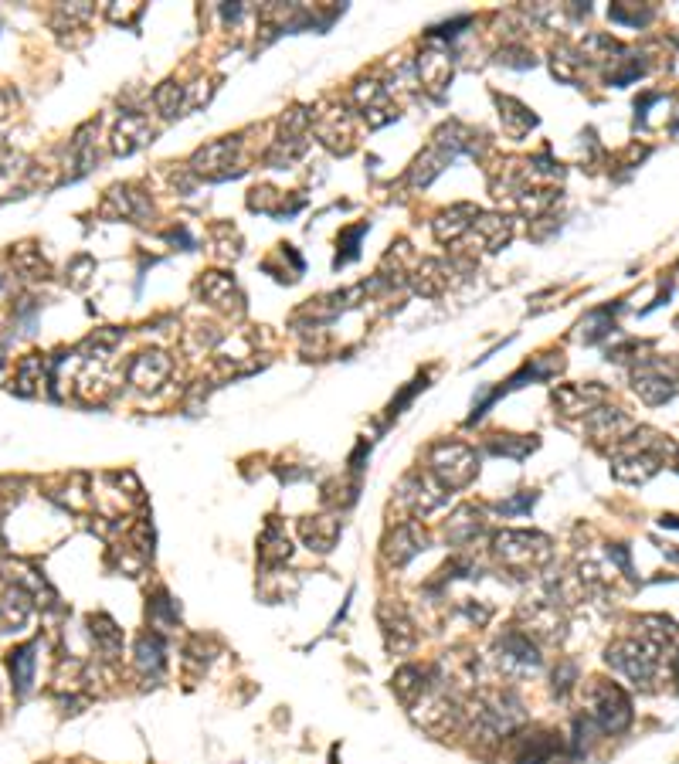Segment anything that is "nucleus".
Wrapping results in <instances>:
<instances>
[{
    "mask_svg": "<svg viewBox=\"0 0 679 764\" xmlns=\"http://www.w3.org/2000/svg\"><path fill=\"white\" fill-rule=\"evenodd\" d=\"M669 452H673V445H669L663 435L642 428V432L622 439V445H618V452L612 459V472H615V479H622V483H646L649 476L659 472V466H663V459Z\"/></svg>",
    "mask_w": 679,
    "mask_h": 764,
    "instance_id": "f257e3e1",
    "label": "nucleus"
},
{
    "mask_svg": "<svg viewBox=\"0 0 679 764\" xmlns=\"http://www.w3.org/2000/svg\"><path fill=\"white\" fill-rule=\"evenodd\" d=\"M523 724V707L513 693H483L472 707V731L483 741L510 737Z\"/></svg>",
    "mask_w": 679,
    "mask_h": 764,
    "instance_id": "f03ea898",
    "label": "nucleus"
},
{
    "mask_svg": "<svg viewBox=\"0 0 679 764\" xmlns=\"http://www.w3.org/2000/svg\"><path fill=\"white\" fill-rule=\"evenodd\" d=\"M496 557L506 571L530 574L550 557V540L544 534H530V530H503L496 537Z\"/></svg>",
    "mask_w": 679,
    "mask_h": 764,
    "instance_id": "7ed1b4c3",
    "label": "nucleus"
},
{
    "mask_svg": "<svg viewBox=\"0 0 679 764\" xmlns=\"http://www.w3.org/2000/svg\"><path fill=\"white\" fill-rule=\"evenodd\" d=\"M659 652L652 642H646L642 635H635V639H618L615 646H608V666L618 669L622 676H629L632 683H642L649 686L652 680H656L659 673Z\"/></svg>",
    "mask_w": 679,
    "mask_h": 764,
    "instance_id": "20e7f679",
    "label": "nucleus"
},
{
    "mask_svg": "<svg viewBox=\"0 0 679 764\" xmlns=\"http://www.w3.org/2000/svg\"><path fill=\"white\" fill-rule=\"evenodd\" d=\"M588 720L605 734H622L632 724V700L622 686L598 680L588 693Z\"/></svg>",
    "mask_w": 679,
    "mask_h": 764,
    "instance_id": "39448f33",
    "label": "nucleus"
},
{
    "mask_svg": "<svg viewBox=\"0 0 679 764\" xmlns=\"http://www.w3.org/2000/svg\"><path fill=\"white\" fill-rule=\"evenodd\" d=\"M428 466H432L435 479L442 483V489H462L476 479L479 459L469 445L459 442H438L432 452H428Z\"/></svg>",
    "mask_w": 679,
    "mask_h": 764,
    "instance_id": "423d86ee",
    "label": "nucleus"
},
{
    "mask_svg": "<svg viewBox=\"0 0 679 764\" xmlns=\"http://www.w3.org/2000/svg\"><path fill=\"white\" fill-rule=\"evenodd\" d=\"M632 388L646 405H666V401H673L679 394V377L669 374L663 360H646V364L635 367Z\"/></svg>",
    "mask_w": 679,
    "mask_h": 764,
    "instance_id": "0eeeda50",
    "label": "nucleus"
},
{
    "mask_svg": "<svg viewBox=\"0 0 679 764\" xmlns=\"http://www.w3.org/2000/svg\"><path fill=\"white\" fill-rule=\"evenodd\" d=\"M496 663L506 676H523L540 669V649L530 632H506L496 646Z\"/></svg>",
    "mask_w": 679,
    "mask_h": 764,
    "instance_id": "6e6552de",
    "label": "nucleus"
},
{
    "mask_svg": "<svg viewBox=\"0 0 679 764\" xmlns=\"http://www.w3.org/2000/svg\"><path fill=\"white\" fill-rule=\"evenodd\" d=\"M605 401V388L601 384H567V388L554 391V405L564 415H591Z\"/></svg>",
    "mask_w": 679,
    "mask_h": 764,
    "instance_id": "1a4fd4ad",
    "label": "nucleus"
},
{
    "mask_svg": "<svg viewBox=\"0 0 679 764\" xmlns=\"http://www.w3.org/2000/svg\"><path fill=\"white\" fill-rule=\"evenodd\" d=\"M51 381H55V377H51V371H48V360L31 354V357H24L21 364H17L11 391H17L21 398H34V394L45 391V384H51Z\"/></svg>",
    "mask_w": 679,
    "mask_h": 764,
    "instance_id": "9d476101",
    "label": "nucleus"
},
{
    "mask_svg": "<svg viewBox=\"0 0 679 764\" xmlns=\"http://www.w3.org/2000/svg\"><path fill=\"white\" fill-rule=\"evenodd\" d=\"M557 754H561V741L557 734H547V731H537V734H527L517 741V764H554Z\"/></svg>",
    "mask_w": 679,
    "mask_h": 764,
    "instance_id": "9b49d317",
    "label": "nucleus"
},
{
    "mask_svg": "<svg viewBox=\"0 0 679 764\" xmlns=\"http://www.w3.org/2000/svg\"><path fill=\"white\" fill-rule=\"evenodd\" d=\"M425 551V534H421L418 523H401V527H394V534L388 537V561L394 564V568H401V564H408L411 557Z\"/></svg>",
    "mask_w": 679,
    "mask_h": 764,
    "instance_id": "f8f14e48",
    "label": "nucleus"
},
{
    "mask_svg": "<svg viewBox=\"0 0 679 764\" xmlns=\"http://www.w3.org/2000/svg\"><path fill=\"white\" fill-rule=\"evenodd\" d=\"M401 500L411 506V513H418V517H428V513L438 510V506L445 503V489L442 486L432 489L425 476H411L408 483L401 486Z\"/></svg>",
    "mask_w": 679,
    "mask_h": 764,
    "instance_id": "ddd939ff",
    "label": "nucleus"
},
{
    "mask_svg": "<svg viewBox=\"0 0 679 764\" xmlns=\"http://www.w3.org/2000/svg\"><path fill=\"white\" fill-rule=\"evenodd\" d=\"M170 374V360L160 354V350H153V354H140L130 364V381L136 384V388L143 391H153L160 388V381Z\"/></svg>",
    "mask_w": 679,
    "mask_h": 764,
    "instance_id": "4468645a",
    "label": "nucleus"
},
{
    "mask_svg": "<svg viewBox=\"0 0 679 764\" xmlns=\"http://www.w3.org/2000/svg\"><path fill=\"white\" fill-rule=\"evenodd\" d=\"M38 646L28 642V646H17L11 656H7V666H11V680H14V690L17 697H28L31 693V683H34V666H38Z\"/></svg>",
    "mask_w": 679,
    "mask_h": 764,
    "instance_id": "2eb2a0df",
    "label": "nucleus"
},
{
    "mask_svg": "<svg viewBox=\"0 0 679 764\" xmlns=\"http://www.w3.org/2000/svg\"><path fill=\"white\" fill-rule=\"evenodd\" d=\"M146 140H150V123L136 113H123V119H119V126L113 133V150L133 153V150H140Z\"/></svg>",
    "mask_w": 679,
    "mask_h": 764,
    "instance_id": "dca6fc26",
    "label": "nucleus"
},
{
    "mask_svg": "<svg viewBox=\"0 0 679 764\" xmlns=\"http://www.w3.org/2000/svg\"><path fill=\"white\" fill-rule=\"evenodd\" d=\"M163 639H160V632H146V635H140V642H136V666H140V673L143 676H157L163 673Z\"/></svg>",
    "mask_w": 679,
    "mask_h": 764,
    "instance_id": "f3484780",
    "label": "nucleus"
},
{
    "mask_svg": "<svg viewBox=\"0 0 679 764\" xmlns=\"http://www.w3.org/2000/svg\"><path fill=\"white\" fill-rule=\"evenodd\" d=\"M340 537V523L330 520V517H313V523H303V540L309 544V551H320L326 554Z\"/></svg>",
    "mask_w": 679,
    "mask_h": 764,
    "instance_id": "a211bd4d",
    "label": "nucleus"
},
{
    "mask_svg": "<svg viewBox=\"0 0 679 764\" xmlns=\"http://www.w3.org/2000/svg\"><path fill=\"white\" fill-rule=\"evenodd\" d=\"M534 449H537L534 435H493V439H489V452L506 456V459H523Z\"/></svg>",
    "mask_w": 679,
    "mask_h": 764,
    "instance_id": "6ab92c4d",
    "label": "nucleus"
},
{
    "mask_svg": "<svg viewBox=\"0 0 679 764\" xmlns=\"http://www.w3.org/2000/svg\"><path fill=\"white\" fill-rule=\"evenodd\" d=\"M89 625H92V639H96V646H99L102 652H119V649H123V632L116 629L113 618L92 615Z\"/></svg>",
    "mask_w": 679,
    "mask_h": 764,
    "instance_id": "aec40b11",
    "label": "nucleus"
},
{
    "mask_svg": "<svg viewBox=\"0 0 679 764\" xmlns=\"http://www.w3.org/2000/svg\"><path fill=\"white\" fill-rule=\"evenodd\" d=\"M418 68H421V75H425L432 89H438V82H442L445 75H449V62H445L442 55H425V58H421Z\"/></svg>",
    "mask_w": 679,
    "mask_h": 764,
    "instance_id": "412c9836",
    "label": "nucleus"
},
{
    "mask_svg": "<svg viewBox=\"0 0 679 764\" xmlns=\"http://www.w3.org/2000/svg\"><path fill=\"white\" fill-rule=\"evenodd\" d=\"M530 506H534V496L523 493V496H517V500L500 503V510H503V513H523V510H530Z\"/></svg>",
    "mask_w": 679,
    "mask_h": 764,
    "instance_id": "4be33fe9",
    "label": "nucleus"
},
{
    "mask_svg": "<svg viewBox=\"0 0 679 764\" xmlns=\"http://www.w3.org/2000/svg\"><path fill=\"white\" fill-rule=\"evenodd\" d=\"M11 106H14V96H11L7 89H0V116L11 113Z\"/></svg>",
    "mask_w": 679,
    "mask_h": 764,
    "instance_id": "5701e85b",
    "label": "nucleus"
},
{
    "mask_svg": "<svg viewBox=\"0 0 679 764\" xmlns=\"http://www.w3.org/2000/svg\"><path fill=\"white\" fill-rule=\"evenodd\" d=\"M659 523H663V527H673V530H679V517H663Z\"/></svg>",
    "mask_w": 679,
    "mask_h": 764,
    "instance_id": "b1692460",
    "label": "nucleus"
},
{
    "mask_svg": "<svg viewBox=\"0 0 679 764\" xmlns=\"http://www.w3.org/2000/svg\"><path fill=\"white\" fill-rule=\"evenodd\" d=\"M673 676H676V686H679V656H673Z\"/></svg>",
    "mask_w": 679,
    "mask_h": 764,
    "instance_id": "393cba45",
    "label": "nucleus"
}]
</instances>
